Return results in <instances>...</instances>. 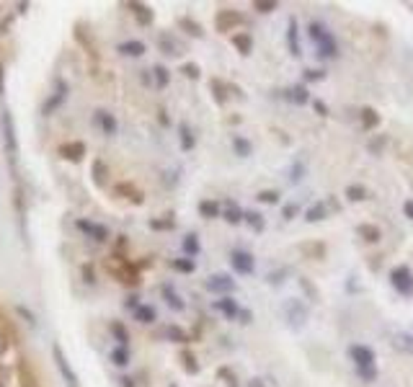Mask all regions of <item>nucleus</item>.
<instances>
[{
  "mask_svg": "<svg viewBox=\"0 0 413 387\" xmlns=\"http://www.w3.org/2000/svg\"><path fill=\"white\" fill-rule=\"evenodd\" d=\"M307 37H310V41L318 47V55L323 59L338 57V44H336L334 34L325 29L320 21H310V23H307Z\"/></svg>",
  "mask_w": 413,
  "mask_h": 387,
  "instance_id": "nucleus-1",
  "label": "nucleus"
},
{
  "mask_svg": "<svg viewBox=\"0 0 413 387\" xmlns=\"http://www.w3.org/2000/svg\"><path fill=\"white\" fill-rule=\"evenodd\" d=\"M282 315H285L289 330H302L307 325V320H310V308L300 297H289L282 305Z\"/></svg>",
  "mask_w": 413,
  "mask_h": 387,
  "instance_id": "nucleus-2",
  "label": "nucleus"
},
{
  "mask_svg": "<svg viewBox=\"0 0 413 387\" xmlns=\"http://www.w3.org/2000/svg\"><path fill=\"white\" fill-rule=\"evenodd\" d=\"M0 135H3V145H6V153L13 158L19 153V137H16V122H13V114L8 108L0 111Z\"/></svg>",
  "mask_w": 413,
  "mask_h": 387,
  "instance_id": "nucleus-3",
  "label": "nucleus"
},
{
  "mask_svg": "<svg viewBox=\"0 0 413 387\" xmlns=\"http://www.w3.org/2000/svg\"><path fill=\"white\" fill-rule=\"evenodd\" d=\"M227 261H230V269L236 271L238 276H251V274L256 271V258H253V253L243 251V248H233L230 256H227Z\"/></svg>",
  "mask_w": 413,
  "mask_h": 387,
  "instance_id": "nucleus-4",
  "label": "nucleus"
},
{
  "mask_svg": "<svg viewBox=\"0 0 413 387\" xmlns=\"http://www.w3.org/2000/svg\"><path fill=\"white\" fill-rule=\"evenodd\" d=\"M204 290L220 294V297H230L233 292H238V281L230 274H212L204 279Z\"/></svg>",
  "mask_w": 413,
  "mask_h": 387,
  "instance_id": "nucleus-5",
  "label": "nucleus"
},
{
  "mask_svg": "<svg viewBox=\"0 0 413 387\" xmlns=\"http://www.w3.org/2000/svg\"><path fill=\"white\" fill-rule=\"evenodd\" d=\"M390 287L398 294H403V297H411L413 294V271L405 263H401V266H395L390 271Z\"/></svg>",
  "mask_w": 413,
  "mask_h": 387,
  "instance_id": "nucleus-6",
  "label": "nucleus"
},
{
  "mask_svg": "<svg viewBox=\"0 0 413 387\" xmlns=\"http://www.w3.org/2000/svg\"><path fill=\"white\" fill-rule=\"evenodd\" d=\"M349 361L354 364V369L356 372H364V369H374V351L369 346H364V343H352L349 346Z\"/></svg>",
  "mask_w": 413,
  "mask_h": 387,
  "instance_id": "nucleus-7",
  "label": "nucleus"
},
{
  "mask_svg": "<svg viewBox=\"0 0 413 387\" xmlns=\"http://www.w3.org/2000/svg\"><path fill=\"white\" fill-rule=\"evenodd\" d=\"M246 23V16L243 13H238V10H217L215 16V29L220 34H230V31H236L238 26H243Z\"/></svg>",
  "mask_w": 413,
  "mask_h": 387,
  "instance_id": "nucleus-8",
  "label": "nucleus"
},
{
  "mask_svg": "<svg viewBox=\"0 0 413 387\" xmlns=\"http://www.w3.org/2000/svg\"><path fill=\"white\" fill-rule=\"evenodd\" d=\"M52 359H55V367H57V372L62 375V379L68 382V387H78V375H75V369L70 367L68 357H65V351L55 343L52 346Z\"/></svg>",
  "mask_w": 413,
  "mask_h": 387,
  "instance_id": "nucleus-9",
  "label": "nucleus"
},
{
  "mask_svg": "<svg viewBox=\"0 0 413 387\" xmlns=\"http://www.w3.org/2000/svg\"><path fill=\"white\" fill-rule=\"evenodd\" d=\"M212 310H217L220 315H225V320H238L240 318V312L243 308L238 305V300H233V294L230 297H220V300L212 302Z\"/></svg>",
  "mask_w": 413,
  "mask_h": 387,
  "instance_id": "nucleus-10",
  "label": "nucleus"
},
{
  "mask_svg": "<svg viewBox=\"0 0 413 387\" xmlns=\"http://www.w3.org/2000/svg\"><path fill=\"white\" fill-rule=\"evenodd\" d=\"M65 98H68V83H59L57 86V91L52 93L47 101H44V106H41V114L44 116H50V114H55L62 104H65Z\"/></svg>",
  "mask_w": 413,
  "mask_h": 387,
  "instance_id": "nucleus-11",
  "label": "nucleus"
},
{
  "mask_svg": "<svg viewBox=\"0 0 413 387\" xmlns=\"http://www.w3.org/2000/svg\"><path fill=\"white\" fill-rule=\"evenodd\" d=\"M287 47L292 57H302V47H300V29H297V19L287 21Z\"/></svg>",
  "mask_w": 413,
  "mask_h": 387,
  "instance_id": "nucleus-12",
  "label": "nucleus"
},
{
  "mask_svg": "<svg viewBox=\"0 0 413 387\" xmlns=\"http://www.w3.org/2000/svg\"><path fill=\"white\" fill-rule=\"evenodd\" d=\"M93 119H96V124H99L101 129H104V135L111 137V135H117V132H119V122H117V116H114V114H108L106 108H99Z\"/></svg>",
  "mask_w": 413,
  "mask_h": 387,
  "instance_id": "nucleus-13",
  "label": "nucleus"
},
{
  "mask_svg": "<svg viewBox=\"0 0 413 387\" xmlns=\"http://www.w3.org/2000/svg\"><path fill=\"white\" fill-rule=\"evenodd\" d=\"M78 230H83L88 238H93V240L99 243H106L108 240V230L104 227V225H96V223H88V220H78Z\"/></svg>",
  "mask_w": 413,
  "mask_h": 387,
  "instance_id": "nucleus-14",
  "label": "nucleus"
},
{
  "mask_svg": "<svg viewBox=\"0 0 413 387\" xmlns=\"http://www.w3.org/2000/svg\"><path fill=\"white\" fill-rule=\"evenodd\" d=\"M157 47H160V52L168 55V57H181V55H184V47H181L171 34H160V37H157Z\"/></svg>",
  "mask_w": 413,
  "mask_h": 387,
  "instance_id": "nucleus-15",
  "label": "nucleus"
},
{
  "mask_svg": "<svg viewBox=\"0 0 413 387\" xmlns=\"http://www.w3.org/2000/svg\"><path fill=\"white\" fill-rule=\"evenodd\" d=\"M160 294H163V300H166V305H168L171 310H173V312H184V310H186V302L181 300V294H178V292L173 290L171 284H163V290H160Z\"/></svg>",
  "mask_w": 413,
  "mask_h": 387,
  "instance_id": "nucleus-16",
  "label": "nucleus"
},
{
  "mask_svg": "<svg viewBox=\"0 0 413 387\" xmlns=\"http://www.w3.org/2000/svg\"><path fill=\"white\" fill-rule=\"evenodd\" d=\"M230 41H233V47L238 49V55H243V57H248V55L253 52V37H251L248 31H238V34H233Z\"/></svg>",
  "mask_w": 413,
  "mask_h": 387,
  "instance_id": "nucleus-17",
  "label": "nucleus"
},
{
  "mask_svg": "<svg viewBox=\"0 0 413 387\" xmlns=\"http://www.w3.org/2000/svg\"><path fill=\"white\" fill-rule=\"evenodd\" d=\"M356 235H359L364 243H369V245H374V243L383 240V232H380V227H377V225H369V223L356 225Z\"/></svg>",
  "mask_w": 413,
  "mask_h": 387,
  "instance_id": "nucleus-18",
  "label": "nucleus"
},
{
  "mask_svg": "<svg viewBox=\"0 0 413 387\" xmlns=\"http://www.w3.org/2000/svg\"><path fill=\"white\" fill-rule=\"evenodd\" d=\"M119 55H124V57H142L145 52H148V47L142 44V41H137V39H129V41H122L117 47Z\"/></svg>",
  "mask_w": 413,
  "mask_h": 387,
  "instance_id": "nucleus-19",
  "label": "nucleus"
},
{
  "mask_svg": "<svg viewBox=\"0 0 413 387\" xmlns=\"http://www.w3.org/2000/svg\"><path fill=\"white\" fill-rule=\"evenodd\" d=\"M287 98L295 104V106H307L313 98H310V91H307V86H302V83H297V86H292L289 91H287Z\"/></svg>",
  "mask_w": 413,
  "mask_h": 387,
  "instance_id": "nucleus-20",
  "label": "nucleus"
},
{
  "mask_svg": "<svg viewBox=\"0 0 413 387\" xmlns=\"http://www.w3.org/2000/svg\"><path fill=\"white\" fill-rule=\"evenodd\" d=\"M390 346L395 348V351H401V354H408V357H413V333H395L393 339H390Z\"/></svg>",
  "mask_w": 413,
  "mask_h": 387,
  "instance_id": "nucleus-21",
  "label": "nucleus"
},
{
  "mask_svg": "<svg viewBox=\"0 0 413 387\" xmlns=\"http://www.w3.org/2000/svg\"><path fill=\"white\" fill-rule=\"evenodd\" d=\"M127 6L132 8V13H135V19H137L140 26H150V23H153L155 16H153V8H150V6H142V3H135V0L127 3Z\"/></svg>",
  "mask_w": 413,
  "mask_h": 387,
  "instance_id": "nucleus-22",
  "label": "nucleus"
},
{
  "mask_svg": "<svg viewBox=\"0 0 413 387\" xmlns=\"http://www.w3.org/2000/svg\"><path fill=\"white\" fill-rule=\"evenodd\" d=\"M209 91H212V96H215L217 106H225V104H227V93H230V86H227V83H222L220 77H212V80H209Z\"/></svg>",
  "mask_w": 413,
  "mask_h": 387,
  "instance_id": "nucleus-23",
  "label": "nucleus"
},
{
  "mask_svg": "<svg viewBox=\"0 0 413 387\" xmlns=\"http://www.w3.org/2000/svg\"><path fill=\"white\" fill-rule=\"evenodd\" d=\"M59 155L73 160V163H78V160H83V155H86V145L83 142H65V145L59 147Z\"/></svg>",
  "mask_w": 413,
  "mask_h": 387,
  "instance_id": "nucleus-24",
  "label": "nucleus"
},
{
  "mask_svg": "<svg viewBox=\"0 0 413 387\" xmlns=\"http://www.w3.org/2000/svg\"><path fill=\"white\" fill-rule=\"evenodd\" d=\"M230 142H233V153H236L238 158H251V155H253L251 140H246L243 135H233L230 137Z\"/></svg>",
  "mask_w": 413,
  "mask_h": 387,
  "instance_id": "nucleus-25",
  "label": "nucleus"
},
{
  "mask_svg": "<svg viewBox=\"0 0 413 387\" xmlns=\"http://www.w3.org/2000/svg\"><path fill=\"white\" fill-rule=\"evenodd\" d=\"M359 119H362L364 132H372V129L380 126V114H377V108H372V106H364L362 114H359Z\"/></svg>",
  "mask_w": 413,
  "mask_h": 387,
  "instance_id": "nucleus-26",
  "label": "nucleus"
},
{
  "mask_svg": "<svg viewBox=\"0 0 413 387\" xmlns=\"http://www.w3.org/2000/svg\"><path fill=\"white\" fill-rule=\"evenodd\" d=\"M199 217L217 220V217H222V209H220V204L215 199H204V202H199Z\"/></svg>",
  "mask_w": 413,
  "mask_h": 387,
  "instance_id": "nucleus-27",
  "label": "nucleus"
},
{
  "mask_svg": "<svg viewBox=\"0 0 413 387\" xmlns=\"http://www.w3.org/2000/svg\"><path fill=\"white\" fill-rule=\"evenodd\" d=\"M178 140H181V150L184 153H191L197 147V137L189 129V124H178Z\"/></svg>",
  "mask_w": 413,
  "mask_h": 387,
  "instance_id": "nucleus-28",
  "label": "nucleus"
},
{
  "mask_svg": "<svg viewBox=\"0 0 413 387\" xmlns=\"http://www.w3.org/2000/svg\"><path fill=\"white\" fill-rule=\"evenodd\" d=\"M178 26L186 31L189 37H194V39H204V29H202V23H197L194 19H189V16H181L178 19Z\"/></svg>",
  "mask_w": 413,
  "mask_h": 387,
  "instance_id": "nucleus-29",
  "label": "nucleus"
},
{
  "mask_svg": "<svg viewBox=\"0 0 413 387\" xmlns=\"http://www.w3.org/2000/svg\"><path fill=\"white\" fill-rule=\"evenodd\" d=\"M243 223H246L253 232H258V235H261V232L266 230L264 214H261V212H253V209H246V217H243Z\"/></svg>",
  "mask_w": 413,
  "mask_h": 387,
  "instance_id": "nucleus-30",
  "label": "nucleus"
},
{
  "mask_svg": "<svg viewBox=\"0 0 413 387\" xmlns=\"http://www.w3.org/2000/svg\"><path fill=\"white\" fill-rule=\"evenodd\" d=\"M325 217H328V207H325V202H315L310 209L305 212V223H323Z\"/></svg>",
  "mask_w": 413,
  "mask_h": 387,
  "instance_id": "nucleus-31",
  "label": "nucleus"
},
{
  "mask_svg": "<svg viewBox=\"0 0 413 387\" xmlns=\"http://www.w3.org/2000/svg\"><path fill=\"white\" fill-rule=\"evenodd\" d=\"M181 245H184V253H186V258H194V256H199V253H202V243H199L197 232H189Z\"/></svg>",
  "mask_w": 413,
  "mask_h": 387,
  "instance_id": "nucleus-32",
  "label": "nucleus"
},
{
  "mask_svg": "<svg viewBox=\"0 0 413 387\" xmlns=\"http://www.w3.org/2000/svg\"><path fill=\"white\" fill-rule=\"evenodd\" d=\"M344 196H346V202L349 204H356V202H364V199L369 196V191H367L362 184H352V186H346Z\"/></svg>",
  "mask_w": 413,
  "mask_h": 387,
  "instance_id": "nucleus-33",
  "label": "nucleus"
},
{
  "mask_svg": "<svg viewBox=\"0 0 413 387\" xmlns=\"http://www.w3.org/2000/svg\"><path fill=\"white\" fill-rule=\"evenodd\" d=\"M163 339H168L171 343H189V333L184 328H178V325H166Z\"/></svg>",
  "mask_w": 413,
  "mask_h": 387,
  "instance_id": "nucleus-34",
  "label": "nucleus"
},
{
  "mask_svg": "<svg viewBox=\"0 0 413 387\" xmlns=\"http://www.w3.org/2000/svg\"><path fill=\"white\" fill-rule=\"evenodd\" d=\"M135 320L137 323H142V325H148V323H155L157 320V312L153 305H140L137 310H135Z\"/></svg>",
  "mask_w": 413,
  "mask_h": 387,
  "instance_id": "nucleus-35",
  "label": "nucleus"
},
{
  "mask_svg": "<svg viewBox=\"0 0 413 387\" xmlns=\"http://www.w3.org/2000/svg\"><path fill=\"white\" fill-rule=\"evenodd\" d=\"M243 217H246V209H240L238 204H230L225 212H222V220H225L227 225H240Z\"/></svg>",
  "mask_w": 413,
  "mask_h": 387,
  "instance_id": "nucleus-36",
  "label": "nucleus"
},
{
  "mask_svg": "<svg viewBox=\"0 0 413 387\" xmlns=\"http://www.w3.org/2000/svg\"><path fill=\"white\" fill-rule=\"evenodd\" d=\"M387 142H390V137H387V135L372 137V140L367 142V153H369V155H383L385 147H387Z\"/></svg>",
  "mask_w": 413,
  "mask_h": 387,
  "instance_id": "nucleus-37",
  "label": "nucleus"
},
{
  "mask_svg": "<svg viewBox=\"0 0 413 387\" xmlns=\"http://www.w3.org/2000/svg\"><path fill=\"white\" fill-rule=\"evenodd\" d=\"M171 269L178 271V274H194V271H197V261H194V258H173V261H171Z\"/></svg>",
  "mask_w": 413,
  "mask_h": 387,
  "instance_id": "nucleus-38",
  "label": "nucleus"
},
{
  "mask_svg": "<svg viewBox=\"0 0 413 387\" xmlns=\"http://www.w3.org/2000/svg\"><path fill=\"white\" fill-rule=\"evenodd\" d=\"M108 330H111V336H114V339H117V343H119V346H127V343H129V330L124 328V325H122V323H119V320H114V323H111V325H108Z\"/></svg>",
  "mask_w": 413,
  "mask_h": 387,
  "instance_id": "nucleus-39",
  "label": "nucleus"
},
{
  "mask_svg": "<svg viewBox=\"0 0 413 387\" xmlns=\"http://www.w3.org/2000/svg\"><path fill=\"white\" fill-rule=\"evenodd\" d=\"M111 361L117 364V367H127L129 364V351H127V346H117V348H111Z\"/></svg>",
  "mask_w": 413,
  "mask_h": 387,
  "instance_id": "nucleus-40",
  "label": "nucleus"
},
{
  "mask_svg": "<svg viewBox=\"0 0 413 387\" xmlns=\"http://www.w3.org/2000/svg\"><path fill=\"white\" fill-rule=\"evenodd\" d=\"M19 377H21V387H39L37 377H34V372H31L26 364H19Z\"/></svg>",
  "mask_w": 413,
  "mask_h": 387,
  "instance_id": "nucleus-41",
  "label": "nucleus"
},
{
  "mask_svg": "<svg viewBox=\"0 0 413 387\" xmlns=\"http://www.w3.org/2000/svg\"><path fill=\"white\" fill-rule=\"evenodd\" d=\"M305 173H307L305 163H302V160H297V163H292V168H289V176H287V178H289L292 184H300V181L305 178Z\"/></svg>",
  "mask_w": 413,
  "mask_h": 387,
  "instance_id": "nucleus-42",
  "label": "nucleus"
},
{
  "mask_svg": "<svg viewBox=\"0 0 413 387\" xmlns=\"http://www.w3.org/2000/svg\"><path fill=\"white\" fill-rule=\"evenodd\" d=\"M153 77H155V88H166L171 83V73H168L163 65H155L153 68Z\"/></svg>",
  "mask_w": 413,
  "mask_h": 387,
  "instance_id": "nucleus-43",
  "label": "nucleus"
},
{
  "mask_svg": "<svg viewBox=\"0 0 413 387\" xmlns=\"http://www.w3.org/2000/svg\"><path fill=\"white\" fill-rule=\"evenodd\" d=\"M256 199L261 204H279V202H282V194L276 191V189H266V191L258 194Z\"/></svg>",
  "mask_w": 413,
  "mask_h": 387,
  "instance_id": "nucleus-44",
  "label": "nucleus"
},
{
  "mask_svg": "<svg viewBox=\"0 0 413 387\" xmlns=\"http://www.w3.org/2000/svg\"><path fill=\"white\" fill-rule=\"evenodd\" d=\"M276 8H279L276 0H253V10H258V13H274Z\"/></svg>",
  "mask_w": 413,
  "mask_h": 387,
  "instance_id": "nucleus-45",
  "label": "nucleus"
},
{
  "mask_svg": "<svg viewBox=\"0 0 413 387\" xmlns=\"http://www.w3.org/2000/svg\"><path fill=\"white\" fill-rule=\"evenodd\" d=\"M181 359H184V369H186L189 375H199V364H197V357L194 354H181Z\"/></svg>",
  "mask_w": 413,
  "mask_h": 387,
  "instance_id": "nucleus-46",
  "label": "nucleus"
},
{
  "mask_svg": "<svg viewBox=\"0 0 413 387\" xmlns=\"http://www.w3.org/2000/svg\"><path fill=\"white\" fill-rule=\"evenodd\" d=\"M287 274H289V271L287 269H282V271H271V274H266V284H269V287H282V284H285V279H282V276H287Z\"/></svg>",
  "mask_w": 413,
  "mask_h": 387,
  "instance_id": "nucleus-47",
  "label": "nucleus"
},
{
  "mask_svg": "<svg viewBox=\"0 0 413 387\" xmlns=\"http://www.w3.org/2000/svg\"><path fill=\"white\" fill-rule=\"evenodd\" d=\"M302 77H305V83H320V80H325V70L307 68L305 73H302Z\"/></svg>",
  "mask_w": 413,
  "mask_h": 387,
  "instance_id": "nucleus-48",
  "label": "nucleus"
},
{
  "mask_svg": "<svg viewBox=\"0 0 413 387\" xmlns=\"http://www.w3.org/2000/svg\"><path fill=\"white\" fill-rule=\"evenodd\" d=\"M93 181H96L99 186H104V181H106V165L101 163V160L93 163Z\"/></svg>",
  "mask_w": 413,
  "mask_h": 387,
  "instance_id": "nucleus-49",
  "label": "nucleus"
},
{
  "mask_svg": "<svg viewBox=\"0 0 413 387\" xmlns=\"http://www.w3.org/2000/svg\"><path fill=\"white\" fill-rule=\"evenodd\" d=\"M297 281H300V287H302V290L307 292V297H310V300H313V302L320 300V294H318V290H315V287H313V284H310V281L305 279V276H300V279H297Z\"/></svg>",
  "mask_w": 413,
  "mask_h": 387,
  "instance_id": "nucleus-50",
  "label": "nucleus"
},
{
  "mask_svg": "<svg viewBox=\"0 0 413 387\" xmlns=\"http://www.w3.org/2000/svg\"><path fill=\"white\" fill-rule=\"evenodd\" d=\"M181 73H184L186 77H191V80H199V75H202V70H199L197 62H186V65L181 68Z\"/></svg>",
  "mask_w": 413,
  "mask_h": 387,
  "instance_id": "nucleus-51",
  "label": "nucleus"
},
{
  "mask_svg": "<svg viewBox=\"0 0 413 387\" xmlns=\"http://www.w3.org/2000/svg\"><path fill=\"white\" fill-rule=\"evenodd\" d=\"M297 214H300V207H297V204H285V209H282V217H285V220H295Z\"/></svg>",
  "mask_w": 413,
  "mask_h": 387,
  "instance_id": "nucleus-52",
  "label": "nucleus"
},
{
  "mask_svg": "<svg viewBox=\"0 0 413 387\" xmlns=\"http://www.w3.org/2000/svg\"><path fill=\"white\" fill-rule=\"evenodd\" d=\"M117 194H132V199H135V204H140L142 202V194L140 191H135V189H132V186H117Z\"/></svg>",
  "mask_w": 413,
  "mask_h": 387,
  "instance_id": "nucleus-53",
  "label": "nucleus"
},
{
  "mask_svg": "<svg viewBox=\"0 0 413 387\" xmlns=\"http://www.w3.org/2000/svg\"><path fill=\"white\" fill-rule=\"evenodd\" d=\"M313 104V108L318 111V116H331V111H328V106H325L320 98H315V101H310Z\"/></svg>",
  "mask_w": 413,
  "mask_h": 387,
  "instance_id": "nucleus-54",
  "label": "nucleus"
},
{
  "mask_svg": "<svg viewBox=\"0 0 413 387\" xmlns=\"http://www.w3.org/2000/svg\"><path fill=\"white\" fill-rule=\"evenodd\" d=\"M19 315H23V318H26V323H29V325H37V318H34V312H31L29 308H23V305H19Z\"/></svg>",
  "mask_w": 413,
  "mask_h": 387,
  "instance_id": "nucleus-55",
  "label": "nucleus"
},
{
  "mask_svg": "<svg viewBox=\"0 0 413 387\" xmlns=\"http://www.w3.org/2000/svg\"><path fill=\"white\" fill-rule=\"evenodd\" d=\"M173 220H166V223H160V220H153L150 223V227H155V230H173Z\"/></svg>",
  "mask_w": 413,
  "mask_h": 387,
  "instance_id": "nucleus-56",
  "label": "nucleus"
},
{
  "mask_svg": "<svg viewBox=\"0 0 413 387\" xmlns=\"http://www.w3.org/2000/svg\"><path fill=\"white\" fill-rule=\"evenodd\" d=\"M8 382H10V372L0 364V387H8Z\"/></svg>",
  "mask_w": 413,
  "mask_h": 387,
  "instance_id": "nucleus-57",
  "label": "nucleus"
},
{
  "mask_svg": "<svg viewBox=\"0 0 413 387\" xmlns=\"http://www.w3.org/2000/svg\"><path fill=\"white\" fill-rule=\"evenodd\" d=\"M403 214L413 223V199H405V202H403Z\"/></svg>",
  "mask_w": 413,
  "mask_h": 387,
  "instance_id": "nucleus-58",
  "label": "nucleus"
},
{
  "mask_svg": "<svg viewBox=\"0 0 413 387\" xmlns=\"http://www.w3.org/2000/svg\"><path fill=\"white\" fill-rule=\"evenodd\" d=\"M6 351H8V341H6V336H0V359L6 357Z\"/></svg>",
  "mask_w": 413,
  "mask_h": 387,
  "instance_id": "nucleus-59",
  "label": "nucleus"
},
{
  "mask_svg": "<svg viewBox=\"0 0 413 387\" xmlns=\"http://www.w3.org/2000/svg\"><path fill=\"white\" fill-rule=\"evenodd\" d=\"M248 387H266V382L261 377H253L251 382H248Z\"/></svg>",
  "mask_w": 413,
  "mask_h": 387,
  "instance_id": "nucleus-60",
  "label": "nucleus"
},
{
  "mask_svg": "<svg viewBox=\"0 0 413 387\" xmlns=\"http://www.w3.org/2000/svg\"><path fill=\"white\" fill-rule=\"evenodd\" d=\"M3 88H6V73H3V62H0V96H3Z\"/></svg>",
  "mask_w": 413,
  "mask_h": 387,
  "instance_id": "nucleus-61",
  "label": "nucleus"
},
{
  "mask_svg": "<svg viewBox=\"0 0 413 387\" xmlns=\"http://www.w3.org/2000/svg\"><path fill=\"white\" fill-rule=\"evenodd\" d=\"M122 387H135V382H132L129 377H122Z\"/></svg>",
  "mask_w": 413,
  "mask_h": 387,
  "instance_id": "nucleus-62",
  "label": "nucleus"
},
{
  "mask_svg": "<svg viewBox=\"0 0 413 387\" xmlns=\"http://www.w3.org/2000/svg\"><path fill=\"white\" fill-rule=\"evenodd\" d=\"M171 387H176V385H171Z\"/></svg>",
  "mask_w": 413,
  "mask_h": 387,
  "instance_id": "nucleus-63",
  "label": "nucleus"
}]
</instances>
